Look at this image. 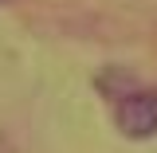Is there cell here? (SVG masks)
Returning <instances> with one entry per match:
<instances>
[{
    "label": "cell",
    "instance_id": "1",
    "mask_svg": "<svg viewBox=\"0 0 157 153\" xmlns=\"http://www.w3.org/2000/svg\"><path fill=\"white\" fill-rule=\"evenodd\" d=\"M114 126L130 141L157 137V86H137L134 94L114 102Z\"/></svg>",
    "mask_w": 157,
    "mask_h": 153
},
{
    "label": "cell",
    "instance_id": "2",
    "mask_svg": "<svg viewBox=\"0 0 157 153\" xmlns=\"http://www.w3.org/2000/svg\"><path fill=\"white\" fill-rule=\"evenodd\" d=\"M0 4H12V0H0Z\"/></svg>",
    "mask_w": 157,
    "mask_h": 153
}]
</instances>
